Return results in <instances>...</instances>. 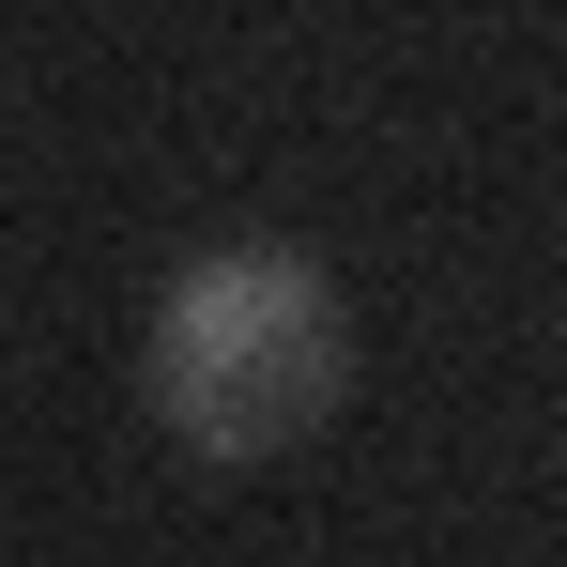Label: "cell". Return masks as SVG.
<instances>
[{
    "mask_svg": "<svg viewBox=\"0 0 567 567\" xmlns=\"http://www.w3.org/2000/svg\"><path fill=\"white\" fill-rule=\"evenodd\" d=\"M353 383V307L307 246H199L185 277L154 291V338H138V399L185 461L246 475L307 445Z\"/></svg>",
    "mask_w": 567,
    "mask_h": 567,
    "instance_id": "1",
    "label": "cell"
}]
</instances>
